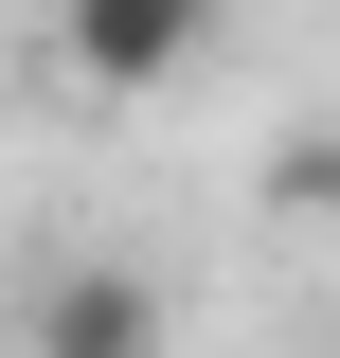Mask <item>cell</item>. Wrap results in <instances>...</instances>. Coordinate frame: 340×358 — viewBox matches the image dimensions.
<instances>
[{"mask_svg": "<svg viewBox=\"0 0 340 358\" xmlns=\"http://www.w3.org/2000/svg\"><path fill=\"white\" fill-rule=\"evenodd\" d=\"M54 54L90 90H179L215 54V0H54Z\"/></svg>", "mask_w": 340, "mask_h": 358, "instance_id": "obj_1", "label": "cell"}, {"mask_svg": "<svg viewBox=\"0 0 340 358\" xmlns=\"http://www.w3.org/2000/svg\"><path fill=\"white\" fill-rule=\"evenodd\" d=\"M36 358H162V268H126V251L36 268Z\"/></svg>", "mask_w": 340, "mask_h": 358, "instance_id": "obj_2", "label": "cell"}, {"mask_svg": "<svg viewBox=\"0 0 340 358\" xmlns=\"http://www.w3.org/2000/svg\"><path fill=\"white\" fill-rule=\"evenodd\" d=\"M269 215H340V143H287L269 162Z\"/></svg>", "mask_w": 340, "mask_h": 358, "instance_id": "obj_3", "label": "cell"}]
</instances>
